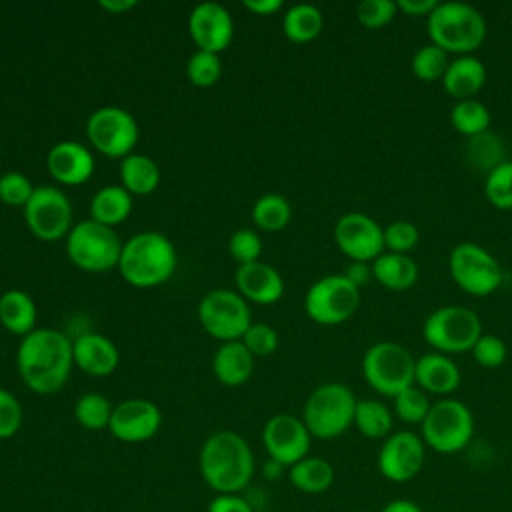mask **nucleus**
<instances>
[{"label":"nucleus","mask_w":512,"mask_h":512,"mask_svg":"<svg viewBox=\"0 0 512 512\" xmlns=\"http://www.w3.org/2000/svg\"><path fill=\"white\" fill-rule=\"evenodd\" d=\"M122 242L112 226L92 218L76 222L66 236V254L74 266L86 272H108L118 268Z\"/></svg>","instance_id":"6"},{"label":"nucleus","mask_w":512,"mask_h":512,"mask_svg":"<svg viewBox=\"0 0 512 512\" xmlns=\"http://www.w3.org/2000/svg\"><path fill=\"white\" fill-rule=\"evenodd\" d=\"M312 434L302 418L292 414H274L262 428V444L268 458L290 468L308 456Z\"/></svg>","instance_id":"16"},{"label":"nucleus","mask_w":512,"mask_h":512,"mask_svg":"<svg viewBox=\"0 0 512 512\" xmlns=\"http://www.w3.org/2000/svg\"><path fill=\"white\" fill-rule=\"evenodd\" d=\"M360 304V288L344 274H328L316 280L304 296L306 314L324 326L346 322Z\"/></svg>","instance_id":"11"},{"label":"nucleus","mask_w":512,"mask_h":512,"mask_svg":"<svg viewBox=\"0 0 512 512\" xmlns=\"http://www.w3.org/2000/svg\"><path fill=\"white\" fill-rule=\"evenodd\" d=\"M34 188L36 186H32V182L22 172L10 170L0 176V200L4 204L24 208L26 202L30 200Z\"/></svg>","instance_id":"42"},{"label":"nucleus","mask_w":512,"mask_h":512,"mask_svg":"<svg viewBox=\"0 0 512 512\" xmlns=\"http://www.w3.org/2000/svg\"><path fill=\"white\" fill-rule=\"evenodd\" d=\"M344 276L356 286H364L370 278H372V264L370 262H358V260H352L346 270H344Z\"/></svg>","instance_id":"50"},{"label":"nucleus","mask_w":512,"mask_h":512,"mask_svg":"<svg viewBox=\"0 0 512 512\" xmlns=\"http://www.w3.org/2000/svg\"><path fill=\"white\" fill-rule=\"evenodd\" d=\"M490 112L488 108L476 100V98H466V100H456V104L450 110V122L460 132L462 136L474 138L490 128Z\"/></svg>","instance_id":"33"},{"label":"nucleus","mask_w":512,"mask_h":512,"mask_svg":"<svg viewBox=\"0 0 512 512\" xmlns=\"http://www.w3.org/2000/svg\"><path fill=\"white\" fill-rule=\"evenodd\" d=\"M138 134L136 118L120 106H100L86 120V136L90 144L110 158L122 160L132 154Z\"/></svg>","instance_id":"13"},{"label":"nucleus","mask_w":512,"mask_h":512,"mask_svg":"<svg viewBox=\"0 0 512 512\" xmlns=\"http://www.w3.org/2000/svg\"><path fill=\"white\" fill-rule=\"evenodd\" d=\"M398 12L394 0H362L356 6V18L366 28H380L388 24Z\"/></svg>","instance_id":"45"},{"label":"nucleus","mask_w":512,"mask_h":512,"mask_svg":"<svg viewBox=\"0 0 512 512\" xmlns=\"http://www.w3.org/2000/svg\"><path fill=\"white\" fill-rule=\"evenodd\" d=\"M484 82H486V68L482 60L472 54H464L450 60L442 76L444 90L456 100L474 98L484 86Z\"/></svg>","instance_id":"24"},{"label":"nucleus","mask_w":512,"mask_h":512,"mask_svg":"<svg viewBox=\"0 0 512 512\" xmlns=\"http://www.w3.org/2000/svg\"><path fill=\"white\" fill-rule=\"evenodd\" d=\"M72 364V340L56 328H34L18 344L20 378L36 394L58 392L66 384Z\"/></svg>","instance_id":"1"},{"label":"nucleus","mask_w":512,"mask_h":512,"mask_svg":"<svg viewBox=\"0 0 512 512\" xmlns=\"http://www.w3.org/2000/svg\"><path fill=\"white\" fill-rule=\"evenodd\" d=\"M132 212V194L122 184H108L96 190L90 200V218L104 224L116 226L124 222Z\"/></svg>","instance_id":"28"},{"label":"nucleus","mask_w":512,"mask_h":512,"mask_svg":"<svg viewBox=\"0 0 512 512\" xmlns=\"http://www.w3.org/2000/svg\"><path fill=\"white\" fill-rule=\"evenodd\" d=\"M392 424H394V416L384 402L370 400V398L356 402L354 426L362 436L372 440L388 438L392 434Z\"/></svg>","instance_id":"32"},{"label":"nucleus","mask_w":512,"mask_h":512,"mask_svg":"<svg viewBox=\"0 0 512 512\" xmlns=\"http://www.w3.org/2000/svg\"><path fill=\"white\" fill-rule=\"evenodd\" d=\"M292 218L290 202L276 192L262 194L252 206V220L260 230L278 232L288 226Z\"/></svg>","instance_id":"34"},{"label":"nucleus","mask_w":512,"mask_h":512,"mask_svg":"<svg viewBox=\"0 0 512 512\" xmlns=\"http://www.w3.org/2000/svg\"><path fill=\"white\" fill-rule=\"evenodd\" d=\"M178 264L172 240L154 230H144L122 242L118 270L136 288H152L166 282Z\"/></svg>","instance_id":"3"},{"label":"nucleus","mask_w":512,"mask_h":512,"mask_svg":"<svg viewBox=\"0 0 512 512\" xmlns=\"http://www.w3.org/2000/svg\"><path fill=\"white\" fill-rule=\"evenodd\" d=\"M36 304L30 294L10 288L0 296V324L18 336H26L36 328Z\"/></svg>","instance_id":"26"},{"label":"nucleus","mask_w":512,"mask_h":512,"mask_svg":"<svg viewBox=\"0 0 512 512\" xmlns=\"http://www.w3.org/2000/svg\"><path fill=\"white\" fill-rule=\"evenodd\" d=\"M450 60H448V52L442 50L436 44H424L420 46L414 56H412V72L416 78L424 80V82H434V80H442L446 68H448Z\"/></svg>","instance_id":"36"},{"label":"nucleus","mask_w":512,"mask_h":512,"mask_svg":"<svg viewBox=\"0 0 512 512\" xmlns=\"http://www.w3.org/2000/svg\"><path fill=\"white\" fill-rule=\"evenodd\" d=\"M472 356L474 360L484 366V368H498L506 362V354L508 348L504 344V340L496 334H482L476 344L472 346Z\"/></svg>","instance_id":"46"},{"label":"nucleus","mask_w":512,"mask_h":512,"mask_svg":"<svg viewBox=\"0 0 512 512\" xmlns=\"http://www.w3.org/2000/svg\"><path fill=\"white\" fill-rule=\"evenodd\" d=\"M398 10L408 16H430L438 6V0H396Z\"/></svg>","instance_id":"49"},{"label":"nucleus","mask_w":512,"mask_h":512,"mask_svg":"<svg viewBox=\"0 0 512 512\" xmlns=\"http://www.w3.org/2000/svg\"><path fill=\"white\" fill-rule=\"evenodd\" d=\"M470 148H468V158L482 168H488V172L498 166L500 162H504V146L498 140V136L484 132L480 136L470 138Z\"/></svg>","instance_id":"40"},{"label":"nucleus","mask_w":512,"mask_h":512,"mask_svg":"<svg viewBox=\"0 0 512 512\" xmlns=\"http://www.w3.org/2000/svg\"><path fill=\"white\" fill-rule=\"evenodd\" d=\"M198 468L216 494H238L254 476V454L238 432L218 430L204 440Z\"/></svg>","instance_id":"2"},{"label":"nucleus","mask_w":512,"mask_h":512,"mask_svg":"<svg viewBox=\"0 0 512 512\" xmlns=\"http://www.w3.org/2000/svg\"><path fill=\"white\" fill-rule=\"evenodd\" d=\"M24 422L20 400L6 388H0V440L12 438Z\"/></svg>","instance_id":"47"},{"label":"nucleus","mask_w":512,"mask_h":512,"mask_svg":"<svg viewBox=\"0 0 512 512\" xmlns=\"http://www.w3.org/2000/svg\"><path fill=\"white\" fill-rule=\"evenodd\" d=\"M282 464H278V462H274V460H270L268 458V462H266V470H268V478H276V476H280V472H282Z\"/></svg>","instance_id":"54"},{"label":"nucleus","mask_w":512,"mask_h":512,"mask_svg":"<svg viewBox=\"0 0 512 512\" xmlns=\"http://www.w3.org/2000/svg\"><path fill=\"white\" fill-rule=\"evenodd\" d=\"M186 74L194 86H200V88L214 86L222 74L220 56L208 50H196L186 62Z\"/></svg>","instance_id":"39"},{"label":"nucleus","mask_w":512,"mask_h":512,"mask_svg":"<svg viewBox=\"0 0 512 512\" xmlns=\"http://www.w3.org/2000/svg\"><path fill=\"white\" fill-rule=\"evenodd\" d=\"M452 280L472 296H488L502 284L498 260L476 242H460L448 256Z\"/></svg>","instance_id":"12"},{"label":"nucleus","mask_w":512,"mask_h":512,"mask_svg":"<svg viewBox=\"0 0 512 512\" xmlns=\"http://www.w3.org/2000/svg\"><path fill=\"white\" fill-rule=\"evenodd\" d=\"M138 2L136 0H100L98 6L104 8L106 12H112V14H122V12H128L136 6Z\"/></svg>","instance_id":"53"},{"label":"nucleus","mask_w":512,"mask_h":512,"mask_svg":"<svg viewBox=\"0 0 512 512\" xmlns=\"http://www.w3.org/2000/svg\"><path fill=\"white\" fill-rule=\"evenodd\" d=\"M72 202L56 186H36L30 200L24 206V220L30 232L44 240L66 238L72 230Z\"/></svg>","instance_id":"14"},{"label":"nucleus","mask_w":512,"mask_h":512,"mask_svg":"<svg viewBox=\"0 0 512 512\" xmlns=\"http://www.w3.org/2000/svg\"><path fill=\"white\" fill-rule=\"evenodd\" d=\"M432 408L428 394L412 384L394 396V414L406 424H422Z\"/></svg>","instance_id":"37"},{"label":"nucleus","mask_w":512,"mask_h":512,"mask_svg":"<svg viewBox=\"0 0 512 512\" xmlns=\"http://www.w3.org/2000/svg\"><path fill=\"white\" fill-rule=\"evenodd\" d=\"M338 248L358 262H372L384 252V228L364 212H346L334 226Z\"/></svg>","instance_id":"17"},{"label":"nucleus","mask_w":512,"mask_h":512,"mask_svg":"<svg viewBox=\"0 0 512 512\" xmlns=\"http://www.w3.org/2000/svg\"><path fill=\"white\" fill-rule=\"evenodd\" d=\"M414 384L426 394L446 396L460 384V368L456 362L442 352H428L416 360Z\"/></svg>","instance_id":"23"},{"label":"nucleus","mask_w":512,"mask_h":512,"mask_svg":"<svg viewBox=\"0 0 512 512\" xmlns=\"http://www.w3.org/2000/svg\"><path fill=\"white\" fill-rule=\"evenodd\" d=\"M120 180L132 196H146L158 188L160 168L150 156L132 152L120 160Z\"/></svg>","instance_id":"29"},{"label":"nucleus","mask_w":512,"mask_h":512,"mask_svg":"<svg viewBox=\"0 0 512 512\" xmlns=\"http://www.w3.org/2000/svg\"><path fill=\"white\" fill-rule=\"evenodd\" d=\"M208 512H254V508L238 494H216L208 504Z\"/></svg>","instance_id":"48"},{"label":"nucleus","mask_w":512,"mask_h":512,"mask_svg":"<svg viewBox=\"0 0 512 512\" xmlns=\"http://www.w3.org/2000/svg\"><path fill=\"white\" fill-rule=\"evenodd\" d=\"M162 424L160 408L146 398H126L114 406L108 430L110 434L128 444L150 440Z\"/></svg>","instance_id":"18"},{"label":"nucleus","mask_w":512,"mask_h":512,"mask_svg":"<svg viewBox=\"0 0 512 512\" xmlns=\"http://www.w3.org/2000/svg\"><path fill=\"white\" fill-rule=\"evenodd\" d=\"M238 292L256 304H272L284 294V280L280 272L262 260L240 264L234 272Z\"/></svg>","instance_id":"21"},{"label":"nucleus","mask_w":512,"mask_h":512,"mask_svg":"<svg viewBox=\"0 0 512 512\" xmlns=\"http://www.w3.org/2000/svg\"><path fill=\"white\" fill-rule=\"evenodd\" d=\"M198 320L202 328L222 342L240 340L252 324L246 298L228 288H214L200 298Z\"/></svg>","instance_id":"10"},{"label":"nucleus","mask_w":512,"mask_h":512,"mask_svg":"<svg viewBox=\"0 0 512 512\" xmlns=\"http://www.w3.org/2000/svg\"><path fill=\"white\" fill-rule=\"evenodd\" d=\"M188 32L198 50L218 54L230 44L234 36V22L222 4L200 2L188 16Z\"/></svg>","instance_id":"19"},{"label":"nucleus","mask_w":512,"mask_h":512,"mask_svg":"<svg viewBox=\"0 0 512 512\" xmlns=\"http://www.w3.org/2000/svg\"><path fill=\"white\" fill-rule=\"evenodd\" d=\"M356 396L342 382H326L312 390L302 408V422L312 438L332 440L354 424Z\"/></svg>","instance_id":"5"},{"label":"nucleus","mask_w":512,"mask_h":512,"mask_svg":"<svg viewBox=\"0 0 512 512\" xmlns=\"http://www.w3.org/2000/svg\"><path fill=\"white\" fill-rule=\"evenodd\" d=\"M228 252L240 264H250L260 260L262 254V240L256 230L252 228H238L228 238Z\"/></svg>","instance_id":"41"},{"label":"nucleus","mask_w":512,"mask_h":512,"mask_svg":"<svg viewBox=\"0 0 512 512\" xmlns=\"http://www.w3.org/2000/svg\"><path fill=\"white\" fill-rule=\"evenodd\" d=\"M420 240L418 228L410 220H394L384 228V246L390 252L408 254Z\"/></svg>","instance_id":"43"},{"label":"nucleus","mask_w":512,"mask_h":512,"mask_svg":"<svg viewBox=\"0 0 512 512\" xmlns=\"http://www.w3.org/2000/svg\"><path fill=\"white\" fill-rule=\"evenodd\" d=\"M426 458V444L422 436L410 430L392 432L384 438L376 466L378 472L390 482H408L416 478L424 466Z\"/></svg>","instance_id":"15"},{"label":"nucleus","mask_w":512,"mask_h":512,"mask_svg":"<svg viewBox=\"0 0 512 512\" xmlns=\"http://www.w3.org/2000/svg\"><path fill=\"white\" fill-rule=\"evenodd\" d=\"M212 370L224 386H240L252 376L254 356L242 340L222 342L212 358Z\"/></svg>","instance_id":"25"},{"label":"nucleus","mask_w":512,"mask_h":512,"mask_svg":"<svg viewBox=\"0 0 512 512\" xmlns=\"http://www.w3.org/2000/svg\"><path fill=\"white\" fill-rule=\"evenodd\" d=\"M74 364L90 376H108L118 368L120 352L116 344L98 332H84L72 342Z\"/></svg>","instance_id":"22"},{"label":"nucleus","mask_w":512,"mask_h":512,"mask_svg":"<svg viewBox=\"0 0 512 512\" xmlns=\"http://www.w3.org/2000/svg\"><path fill=\"white\" fill-rule=\"evenodd\" d=\"M94 156L88 146L76 140L56 142L46 156V168L50 176L66 186L84 184L94 172Z\"/></svg>","instance_id":"20"},{"label":"nucleus","mask_w":512,"mask_h":512,"mask_svg":"<svg viewBox=\"0 0 512 512\" xmlns=\"http://www.w3.org/2000/svg\"><path fill=\"white\" fill-rule=\"evenodd\" d=\"M422 440L438 454L460 452L474 434V416L470 408L456 398H442L432 402L424 418Z\"/></svg>","instance_id":"7"},{"label":"nucleus","mask_w":512,"mask_h":512,"mask_svg":"<svg viewBox=\"0 0 512 512\" xmlns=\"http://www.w3.org/2000/svg\"><path fill=\"white\" fill-rule=\"evenodd\" d=\"M380 512H424L414 500L408 498H394L382 506Z\"/></svg>","instance_id":"52"},{"label":"nucleus","mask_w":512,"mask_h":512,"mask_svg":"<svg viewBox=\"0 0 512 512\" xmlns=\"http://www.w3.org/2000/svg\"><path fill=\"white\" fill-rule=\"evenodd\" d=\"M426 30L432 44L448 54H472L486 38L484 16L466 2H438L426 18Z\"/></svg>","instance_id":"4"},{"label":"nucleus","mask_w":512,"mask_h":512,"mask_svg":"<svg viewBox=\"0 0 512 512\" xmlns=\"http://www.w3.org/2000/svg\"><path fill=\"white\" fill-rule=\"evenodd\" d=\"M240 340L252 356H270L278 348V332L264 322H252Z\"/></svg>","instance_id":"44"},{"label":"nucleus","mask_w":512,"mask_h":512,"mask_svg":"<svg viewBox=\"0 0 512 512\" xmlns=\"http://www.w3.org/2000/svg\"><path fill=\"white\" fill-rule=\"evenodd\" d=\"M486 198L500 210L512 208V160H504L486 174Z\"/></svg>","instance_id":"38"},{"label":"nucleus","mask_w":512,"mask_h":512,"mask_svg":"<svg viewBox=\"0 0 512 512\" xmlns=\"http://www.w3.org/2000/svg\"><path fill=\"white\" fill-rule=\"evenodd\" d=\"M322 26H324V16L320 8L308 2L290 6L282 18V30L286 38L298 44L314 40L322 32Z\"/></svg>","instance_id":"31"},{"label":"nucleus","mask_w":512,"mask_h":512,"mask_svg":"<svg viewBox=\"0 0 512 512\" xmlns=\"http://www.w3.org/2000/svg\"><path fill=\"white\" fill-rule=\"evenodd\" d=\"M244 8H248L254 14H272L282 6V0H244Z\"/></svg>","instance_id":"51"},{"label":"nucleus","mask_w":512,"mask_h":512,"mask_svg":"<svg viewBox=\"0 0 512 512\" xmlns=\"http://www.w3.org/2000/svg\"><path fill=\"white\" fill-rule=\"evenodd\" d=\"M114 406L100 392H86L74 404V418L86 430H104L110 424Z\"/></svg>","instance_id":"35"},{"label":"nucleus","mask_w":512,"mask_h":512,"mask_svg":"<svg viewBox=\"0 0 512 512\" xmlns=\"http://www.w3.org/2000/svg\"><path fill=\"white\" fill-rule=\"evenodd\" d=\"M416 360L396 342H376L362 356L364 380L384 396H396L414 384Z\"/></svg>","instance_id":"8"},{"label":"nucleus","mask_w":512,"mask_h":512,"mask_svg":"<svg viewBox=\"0 0 512 512\" xmlns=\"http://www.w3.org/2000/svg\"><path fill=\"white\" fill-rule=\"evenodd\" d=\"M424 340L442 354H456L472 350L476 340L484 334L480 316L466 306H440L422 326Z\"/></svg>","instance_id":"9"},{"label":"nucleus","mask_w":512,"mask_h":512,"mask_svg":"<svg viewBox=\"0 0 512 512\" xmlns=\"http://www.w3.org/2000/svg\"><path fill=\"white\" fill-rule=\"evenodd\" d=\"M290 484L304 494H322L334 484V468L328 460L306 456L288 468Z\"/></svg>","instance_id":"30"},{"label":"nucleus","mask_w":512,"mask_h":512,"mask_svg":"<svg viewBox=\"0 0 512 512\" xmlns=\"http://www.w3.org/2000/svg\"><path fill=\"white\" fill-rule=\"evenodd\" d=\"M372 276L388 290H408L418 280V264L400 252H382L372 260Z\"/></svg>","instance_id":"27"}]
</instances>
